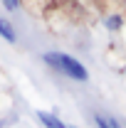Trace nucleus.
I'll return each mask as SVG.
<instances>
[{
  "label": "nucleus",
  "mask_w": 126,
  "mask_h": 128,
  "mask_svg": "<svg viewBox=\"0 0 126 128\" xmlns=\"http://www.w3.org/2000/svg\"><path fill=\"white\" fill-rule=\"evenodd\" d=\"M42 59H45V64H49L52 69H57L59 74H64L67 79H72V81H87L89 79L87 66L79 62V59H74L72 54H64V52H45Z\"/></svg>",
  "instance_id": "f257e3e1"
},
{
  "label": "nucleus",
  "mask_w": 126,
  "mask_h": 128,
  "mask_svg": "<svg viewBox=\"0 0 126 128\" xmlns=\"http://www.w3.org/2000/svg\"><path fill=\"white\" fill-rule=\"evenodd\" d=\"M37 118H40V123L45 128H67L59 121V116H54V113H49V111H37Z\"/></svg>",
  "instance_id": "f03ea898"
},
{
  "label": "nucleus",
  "mask_w": 126,
  "mask_h": 128,
  "mask_svg": "<svg viewBox=\"0 0 126 128\" xmlns=\"http://www.w3.org/2000/svg\"><path fill=\"white\" fill-rule=\"evenodd\" d=\"M0 37H3L5 42H10V44L17 42V34H15V30H13V25H10L8 20H3V17H0Z\"/></svg>",
  "instance_id": "7ed1b4c3"
},
{
  "label": "nucleus",
  "mask_w": 126,
  "mask_h": 128,
  "mask_svg": "<svg viewBox=\"0 0 126 128\" xmlns=\"http://www.w3.org/2000/svg\"><path fill=\"white\" fill-rule=\"evenodd\" d=\"M94 121H96V128H121L116 123V118H106V116H101V113H96Z\"/></svg>",
  "instance_id": "20e7f679"
},
{
  "label": "nucleus",
  "mask_w": 126,
  "mask_h": 128,
  "mask_svg": "<svg viewBox=\"0 0 126 128\" xmlns=\"http://www.w3.org/2000/svg\"><path fill=\"white\" fill-rule=\"evenodd\" d=\"M106 27H109V30H121V17L119 15H111V17H106Z\"/></svg>",
  "instance_id": "39448f33"
},
{
  "label": "nucleus",
  "mask_w": 126,
  "mask_h": 128,
  "mask_svg": "<svg viewBox=\"0 0 126 128\" xmlns=\"http://www.w3.org/2000/svg\"><path fill=\"white\" fill-rule=\"evenodd\" d=\"M3 5H5V10H10V12H15L17 8H20V0H3Z\"/></svg>",
  "instance_id": "423d86ee"
},
{
  "label": "nucleus",
  "mask_w": 126,
  "mask_h": 128,
  "mask_svg": "<svg viewBox=\"0 0 126 128\" xmlns=\"http://www.w3.org/2000/svg\"><path fill=\"white\" fill-rule=\"evenodd\" d=\"M67 128H77V126H67Z\"/></svg>",
  "instance_id": "0eeeda50"
}]
</instances>
